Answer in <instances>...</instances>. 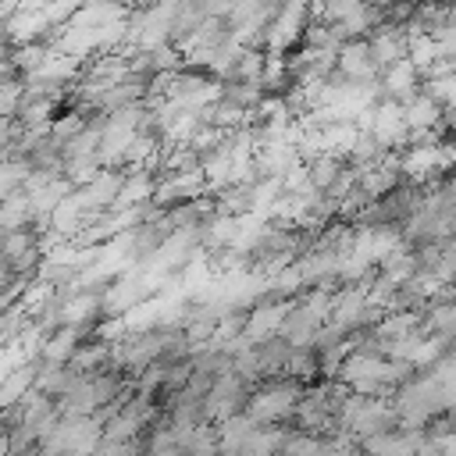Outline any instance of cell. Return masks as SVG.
Wrapping results in <instances>:
<instances>
[{"instance_id":"6da1fadb","label":"cell","mask_w":456,"mask_h":456,"mask_svg":"<svg viewBox=\"0 0 456 456\" xmlns=\"http://www.w3.org/2000/svg\"><path fill=\"white\" fill-rule=\"evenodd\" d=\"M306 385L292 381V378H267V381H256L249 385V395H246V406L242 413L253 420V424H285L296 399L303 395Z\"/></svg>"},{"instance_id":"7a4b0ae2","label":"cell","mask_w":456,"mask_h":456,"mask_svg":"<svg viewBox=\"0 0 456 456\" xmlns=\"http://www.w3.org/2000/svg\"><path fill=\"white\" fill-rule=\"evenodd\" d=\"M246 395H249V385L228 367L224 374L210 378V385L203 392V420L217 424V420L232 417V413H239L246 406Z\"/></svg>"},{"instance_id":"3957f363","label":"cell","mask_w":456,"mask_h":456,"mask_svg":"<svg viewBox=\"0 0 456 456\" xmlns=\"http://www.w3.org/2000/svg\"><path fill=\"white\" fill-rule=\"evenodd\" d=\"M335 75L346 82H378V68L370 61L367 39H346L335 50Z\"/></svg>"},{"instance_id":"277c9868","label":"cell","mask_w":456,"mask_h":456,"mask_svg":"<svg viewBox=\"0 0 456 456\" xmlns=\"http://www.w3.org/2000/svg\"><path fill=\"white\" fill-rule=\"evenodd\" d=\"M363 39H367V50H370L374 68L381 71V68H388V64H395V61L406 57V39H410V36H406V28L381 21V25H374Z\"/></svg>"},{"instance_id":"5b68a950","label":"cell","mask_w":456,"mask_h":456,"mask_svg":"<svg viewBox=\"0 0 456 456\" xmlns=\"http://www.w3.org/2000/svg\"><path fill=\"white\" fill-rule=\"evenodd\" d=\"M417 89H420V71H417L406 57L378 71V100L385 96V100L403 103V100H406V96H413Z\"/></svg>"},{"instance_id":"8992f818","label":"cell","mask_w":456,"mask_h":456,"mask_svg":"<svg viewBox=\"0 0 456 456\" xmlns=\"http://www.w3.org/2000/svg\"><path fill=\"white\" fill-rule=\"evenodd\" d=\"M321 324H324V317L317 310H310L306 303H299V306L292 303L281 328H278V338L289 342V346H314V335H317Z\"/></svg>"},{"instance_id":"52a82bcc","label":"cell","mask_w":456,"mask_h":456,"mask_svg":"<svg viewBox=\"0 0 456 456\" xmlns=\"http://www.w3.org/2000/svg\"><path fill=\"white\" fill-rule=\"evenodd\" d=\"M110 363H114V342H107V338L78 342L75 353L68 356V367L75 374H96V370H107Z\"/></svg>"},{"instance_id":"ba28073f","label":"cell","mask_w":456,"mask_h":456,"mask_svg":"<svg viewBox=\"0 0 456 456\" xmlns=\"http://www.w3.org/2000/svg\"><path fill=\"white\" fill-rule=\"evenodd\" d=\"M281 374L292 378V381H299V385L317 381V378H321V356H317V349H314V346H292Z\"/></svg>"},{"instance_id":"9c48e42d","label":"cell","mask_w":456,"mask_h":456,"mask_svg":"<svg viewBox=\"0 0 456 456\" xmlns=\"http://www.w3.org/2000/svg\"><path fill=\"white\" fill-rule=\"evenodd\" d=\"M18 228H32V207L21 189L0 200V232H18Z\"/></svg>"},{"instance_id":"30bf717a","label":"cell","mask_w":456,"mask_h":456,"mask_svg":"<svg viewBox=\"0 0 456 456\" xmlns=\"http://www.w3.org/2000/svg\"><path fill=\"white\" fill-rule=\"evenodd\" d=\"M342 164H346V157H335V153H317V157H310L303 167H306L310 185H314L317 192H328V189H331V182L338 178Z\"/></svg>"}]
</instances>
